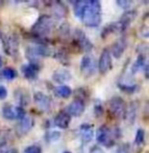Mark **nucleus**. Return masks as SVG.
<instances>
[{"label":"nucleus","instance_id":"30","mask_svg":"<svg viewBox=\"0 0 149 153\" xmlns=\"http://www.w3.org/2000/svg\"><path fill=\"white\" fill-rule=\"evenodd\" d=\"M134 145L138 148H141L145 145V131L143 129H138L136 132V138H134Z\"/></svg>","mask_w":149,"mask_h":153},{"label":"nucleus","instance_id":"22","mask_svg":"<svg viewBox=\"0 0 149 153\" xmlns=\"http://www.w3.org/2000/svg\"><path fill=\"white\" fill-rule=\"evenodd\" d=\"M53 58L55 60H57L61 64H63L64 66H69L71 64L69 53L65 49H59V51H57L53 53Z\"/></svg>","mask_w":149,"mask_h":153},{"label":"nucleus","instance_id":"15","mask_svg":"<svg viewBox=\"0 0 149 153\" xmlns=\"http://www.w3.org/2000/svg\"><path fill=\"white\" fill-rule=\"evenodd\" d=\"M53 123L57 127L61 128V129H67L71 123V117L68 114L66 110H61L54 117Z\"/></svg>","mask_w":149,"mask_h":153},{"label":"nucleus","instance_id":"17","mask_svg":"<svg viewBox=\"0 0 149 153\" xmlns=\"http://www.w3.org/2000/svg\"><path fill=\"white\" fill-rule=\"evenodd\" d=\"M78 132H79L80 138H81L82 143L87 144V143L91 142L94 136V128L90 124H82L78 128Z\"/></svg>","mask_w":149,"mask_h":153},{"label":"nucleus","instance_id":"33","mask_svg":"<svg viewBox=\"0 0 149 153\" xmlns=\"http://www.w3.org/2000/svg\"><path fill=\"white\" fill-rule=\"evenodd\" d=\"M115 153H132L131 146L127 143H123L116 149Z\"/></svg>","mask_w":149,"mask_h":153},{"label":"nucleus","instance_id":"31","mask_svg":"<svg viewBox=\"0 0 149 153\" xmlns=\"http://www.w3.org/2000/svg\"><path fill=\"white\" fill-rule=\"evenodd\" d=\"M94 112H95V115H96L97 117H101L103 113H104V108H103L102 102H101L100 100H96V101H95Z\"/></svg>","mask_w":149,"mask_h":153},{"label":"nucleus","instance_id":"21","mask_svg":"<svg viewBox=\"0 0 149 153\" xmlns=\"http://www.w3.org/2000/svg\"><path fill=\"white\" fill-rule=\"evenodd\" d=\"M50 9L52 10L53 16L57 18H64L67 16L68 9L63 2H50Z\"/></svg>","mask_w":149,"mask_h":153},{"label":"nucleus","instance_id":"12","mask_svg":"<svg viewBox=\"0 0 149 153\" xmlns=\"http://www.w3.org/2000/svg\"><path fill=\"white\" fill-rule=\"evenodd\" d=\"M34 101L42 111H50L52 107V99L42 91H37L34 94Z\"/></svg>","mask_w":149,"mask_h":153},{"label":"nucleus","instance_id":"25","mask_svg":"<svg viewBox=\"0 0 149 153\" xmlns=\"http://www.w3.org/2000/svg\"><path fill=\"white\" fill-rule=\"evenodd\" d=\"M118 88L122 92H125L127 94H132L139 89V86L137 84H129V83H118Z\"/></svg>","mask_w":149,"mask_h":153},{"label":"nucleus","instance_id":"27","mask_svg":"<svg viewBox=\"0 0 149 153\" xmlns=\"http://www.w3.org/2000/svg\"><path fill=\"white\" fill-rule=\"evenodd\" d=\"M74 96H75V100H80L86 103V101L89 100V98H90V92H89V89H87V88L80 87L75 90Z\"/></svg>","mask_w":149,"mask_h":153},{"label":"nucleus","instance_id":"13","mask_svg":"<svg viewBox=\"0 0 149 153\" xmlns=\"http://www.w3.org/2000/svg\"><path fill=\"white\" fill-rule=\"evenodd\" d=\"M126 47H127V39L125 36H122L121 38H119L111 47V55H113L116 59H119L122 57V55L125 51Z\"/></svg>","mask_w":149,"mask_h":153},{"label":"nucleus","instance_id":"32","mask_svg":"<svg viewBox=\"0 0 149 153\" xmlns=\"http://www.w3.org/2000/svg\"><path fill=\"white\" fill-rule=\"evenodd\" d=\"M59 137H61V133H59V131H49V132H46V134H45V140L48 143L55 142V140H57Z\"/></svg>","mask_w":149,"mask_h":153},{"label":"nucleus","instance_id":"16","mask_svg":"<svg viewBox=\"0 0 149 153\" xmlns=\"http://www.w3.org/2000/svg\"><path fill=\"white\" fill-rule=\"evenodd\" d=\"M71 78H72L71 72L65 67L59 68V69L54 70V72L52 74L53 81L59 84H64V83H66V82L70 81Z\"/></svg>","mask_w":149,"mask_h":153},{"label":"nucleus","instance_id":"34","mask_svg":"<svg viewBox=\"0 0 149 153\" xmlns=\"http://www.w3.org/2000/svg\"><path fill=\"white\" fill-rule=\"evenodd\" d=\"M23 153H42V148L40 145H30L24 149Z\"/></svg>","mask_w":149,"mask_h":153},{"label":"nucleus","instance_id":"8","mask_svg":"<svg viewBox=\"0 0 149 153\" xmlns=\"http://www.w3.org/2000/svg\"><path fill=\"white\" fill-rule=\"evenodd\" d=\"M137 15H138V12L136 10H127L126 12H124L122 14L121 18L118 21H116V24H117L118 27V33L123 34L128 28V26L130 25V23L136 19Z\"/></svg>","mask_w":149,"mask_h":153},{"label":"nucleus","instance_id":"39","mask_svg":"<svg viewBox=\"0 0 149 153\" xmlns=\"http://www.w3.org/2000/svg\"><path fill=\"white\" fill-rule=\"evenodd\" d=\"M1 63H2V59H1V57H0V65H1Z\"/></svg>","mask_w":149,"mask_h":153},{"label":"nucleus","instance_id":"5","mask_svg":"<svg viewBox=\"0 0 149 153\" xmlns=\"http://www.w3.org/2000/svg\"><path fill=\"white\" fill-rule=\"evenodd\" d=\"M19 37L16 34L5 35L2 37L3 51L12 58H18L19 56Z\"/></svg>","mask_w":149,"mask_h":153},{"label":"nucleus","instance_id":"6","mask_svg":"<svg viewBox=\"0 0 149 153\" xmlns=\"http://www.w3.org/2000/svg\"><path fill=\"white\" fill-rule=\"evenodd\" d=\"M107 106H109V112L114 117H116V119H122V117H124L126 104L121 97L116 96L113 97L112 99H109V103H107Z\"/></svg>","mask_w":149,"mask_h":153},{"label":"nucleus","instance_id":"3","mask_svg":"<svg viewBox=\"0 0 149 153\" xmlns=\"http://www.w3.org/2000/svg\"><path fill=\"white\" fill-rule=\"evenodd\" d=\"M121 137V130L118 127L111 128L107 125H102L96 132V138L99 144L106 148H111L115 145L116 140Z\"/></svg>","mask_w":149,"mask_h":153},{"label":"nucleus","instance_id":"35","mask_svg":"<svg viewBox=\"0 0 149 153\" xmlns=\"http://www.w3.org/2000/svg\"><path fill=\"white\" fill-rule=\"evenodd\" d=\"M117 4L119 5L120 7L124 10H129L130 5H131V1H127V0H121V1H117Z\"/></svg>","mask_w":149,"mask_h":153},{"label":"nucleus","instance_id":"19","mask_svg":"<svg viewBox=\"0 0 149 153\" xmlns=\"http://www.w3.org/2000/svg\"><path fill=\"white\" fill-rule=\"evenodd\" d=\"M40 69L41 68L32 65V64H29V63L24 64L21 67V71H22V74H23L24 78L27 80H30V81L36 80L37 78H38V74H39V71H40Z\"/></svg>","mask_w":149,"mask_h":153},{"label":"nucleus","instance_id":"14","mask_svg":"<svg viewBox=\"0 0 149 153\" xmlns=\"http://www.w3.org/2000/svg\"><path fill=\"white\" fill-rule=\"evenodd\" d=\"M84 109H86V103L80 100H74L67 106L66 111L70 117H80L84 112Z\"/></svg>","mask_w":149,"mask_h":153},{"label":"nucleus","instance_id":"7","mask_svg":"<svg viewBox=\"0 0 149 153\" xmlns=\"http://www.w3.org/2000/svg\"><path fill=\"white\" fill-rule=\"evenodd\" d=\"M2 115L9 121L21 120L25 117V110L21 106H13L12 104H7L2 107Z\"/></svg>","mask_w":149,"mask_h":153},{"label":"nucleus","instance_id":"4","mask_svg":"<svg viewBox=\"0 0 149 153\" xmlns=\"http://www.w3.org/2000/svg\"><path fill=\"white\" fill-rule=\"evenodd\" d=\"M72 43H73V46L78 51H84V53H90L94 47L91 40L87 37L86 33L80 28H76L74 30L73 42Z\"/></svg>","mask_w":149,"mask_h":153},{"label":"nucleus","instance_id":"10","mask_svg":"<svg viewBox=\"0 0 149 153\" xmlns=\"http://www.w3.org/2000/svg\"><path fill=\"white\" fill-rule=\"evenodd\" d=\"M113 68V60L109 48H104L99 57L98 70L100 74H105Z\"/></svg>","mask_w":149,"mask_h":153},{"label":"nucleus","instance_id":"9","mask_svg":"<svg viewBox=\"0 0 149 153\" xmlns=\"http://www.w3.org/2000/svg\"><path fill=\"white\" fill-rule=\"evenodd\" d=\"M96 71V62L94 58L89 55L84 56L80 62V72L84 78H91Z\"/></svg>","mask_w":149,"mask_h":153},{"label":"nucleus","instance_id":"11","mask_svg":"<svg viewBox=\"0 0 149 153\" xmlns=\"http://www.w3.org/2000/svg\"><path fill=\"white\" fill-rule=\"evenodd\" d=\"M34 120L32 117H24L17 123L15 128V131L18 136H24L34 128Z\"/></svg>","mask_w":149,"mask_h":153},{"label":"nucleus","instance_id":"36","mask_svg":"<svg viewBox=\"0 0 149 153\" xmlns=\"http://www.w3.org/2000/svg\"><path fill=\"white\" fill-rule=\"evenodd\" d=\"M7 97V89L4 86L0 85V100H4Z\"/></svg>","mask_w":149,"mask_h":153},{"label":"nucleus","instance_id":"38","mask_svg":"<svg viewBox=\"0 0 149 153\" xmlns=\"http://www.w3.org/2000/svg\"><path fill=\"white\" fill-rule=\"evenodd\" d=\"M143 68H144V74H145V78H146V80H148V62H146L145 63V65L143 66Z\"/></svg>","mask_w":149,"mask_h":153},{"label":"nucleus","instance_id":"2","mask_svg":"<svg viewBox=\"0 0 149 153\" xmlns=\"http://www.w3.org/2000/svg\"><path fill=\"white\" fill-rule=\"evenodd\" d=\"M54 25L53 17L50 15L43 14L37 19V21L32 26L30 30V38L34 41V43H41L46 39L47 35L50 34Z\"/></svg>","mask_w":149,"mask_h":153},{"label":"nucleus","instance_id":"20","mask_svg":"<svg viewBox=\"0 0 149 153\" xmlns=\"http://www.w3.org/2000/svg\"><path fill=\"white\" fill-rule=\"evenodd\" d=\"M15 99L21 107L26 106V105L29 104L30 101L29 92L25 88H18V89L15 90Z\"/></svg>","mask_w":149,"mask_h":153},{"label":"nucleus","instance_id":"18","mask_svg":"<svg viewBox=\"0 0 149 153\" xmlns=\"http://www.w3.org/2000/svg\"><path fill=\"white\" fill-rule=\"evenodd\" d=\"M138 108H139V102H137V101H132V102L129 103L128 106H126L124 117L127 121V123L129 124L134 123L137 117V112H138Z\"/></svg>","mask_w":149,"mask_h":153},{"label":"nucleus","instance_id":"1","mask_svg":"<svg viewBox=\"0 0 149 153\" xmlns=\"http://www.w3.org/2000/svg\"><path fill=\"white\" fill-rule=\"evenodd\" d=\"M74 14L89 27H97L102 20L101 4L97 0L77 1L74 3Z\"/></svg>","mask_w":149,"mask_h":153},{"label":"nucleus","instance_id":"29","mask_svg":"<svg viewBox=\"0 0 149 153\" xmlns=\"http://www.w3.org/2000/svg\"><path fill=\"white\" fill-rule=\"evenodd\" d=\"M1 74H2V76L4 78V79L7 80H14L17 78L18 76V72L16 71L15 68L13 67H4L2 69V71H1Z\"/></svg>","mask_w":149,"mask_h":153},{"label":"nucleus","instance_id":"41","mask_svg":"<svg viewBox=\"0 0 149 153\" xmlns=\"http://www.w3.org/2000/svg\"><path fill=\"white\" fill-rule=\"evenodd\" d=\"M0 36H1V33H0Z\"/></svg>","mask_w":149,"mask_h":153},{"label":"nucleus","instance_id":"23","mask_svg":"<svg viewBox=\"0 0 149 153\" xmlns=\"http://www.w3.org/2000/svg\"><path fill=\"white\" fill-rule=\"evenodd\" d=\"M53 94L61 99H68L69 97H71L72 94V89L67 85H59L57 87L53 88Z\"/></svg>","mask_w":149,"mask_h":153},{"label":"nucleus","instance_id":"28","mask_svg":"<svg viewBox=\"0 0 149 153\" xmlns=\"http://www.w3.org/2000/svg\"><path fill=\"white\" fill-rule=\"evenodd\" d=\"M59 35L62 39H64V40H66V39H68L70 37L71 30H70V25L68 22H64V23H62L61 25H59Z\"/></svg>","mask_w":149,"mask_h":153},{"label":"nucleus","instance_id":"37","mask_svg":"<svg viewBox=\"0 0 149 153\" xmlns=\"http://www.w3.org/2000/svg\"><path fill=\"white\" fill-rule=\"evenodd\" d=\"M90 153H104V152H103L102 149H100L99 147L94 146V147H92V148H91Z\"/></svg>","mask_w":149,"mask_h":153},{"label":"nucleus","instance_id":"24","mask_svg":"<svg viewBox=\"0 0 149 153\" xmlns=\"http://www.w3.org/2000/svg\"><path fill=\"white\" fill-rule=\"evenodd\" d=\"M146 57H145L144 53H140V55L138 56V58H137V60L134 62V64L131 65V67H130V71H131L132 74H137V72L139 71V70L141 69V68L143 67V66L145 65V63H146Z\"/></svg>","mask_w":149,"mask_h":153},{"label":"nucleus","instance_id":"40","mask_svg":"<svg viewBox=\"0 0 149 153\" xmlns=\"http://www.w3.org/2000/svg\"><path fill=\"white\" fill-rule=\"evenodd\" d=\"M64 153H71V152H69V151H65Z\"/></svg>","mask_w":149,"mask_h":153},{"label":"nucleus","instance_id":"26","mask_svg":"<svg viewBox=\"0 0 149 153\" xmlns=\"http://www.w3.org/2000/svg\"><path fill=\"white\" fill-rule=\"evenodd\" d=\"M114 33H118V28H117V24H116V22L109 23L103 27L102 32H101V38L105 39V38H107L109 35L114 34Z\"/></svg>","mask_w":149,"mask_h":153}]
</instances>
